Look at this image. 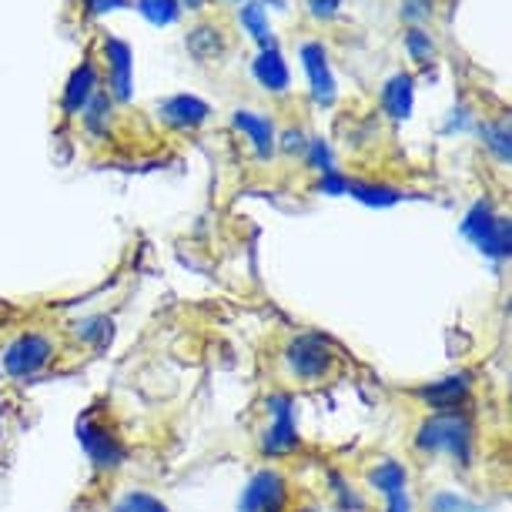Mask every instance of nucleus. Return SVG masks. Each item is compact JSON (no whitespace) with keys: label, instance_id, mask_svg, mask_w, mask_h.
I'll list each match as a JSON object with an SVG mask.
<instances>
[{"label":"nucleus","instance_id":"a878e982","mask_svg":"<svg viewBox=\"0 0 512 512\" xmlns=\"http://www.w3.org/2000/svg\"><path fill=\"white\" fill-rule=\"evenodd\" d=\"M124 0H88L91 14H104V11H114V7H121Z\"/></svg>","mask_w":512,"mask_h":512},{"label":"nucleus","instance_id":"cd10ccee","mask_svg":"<svg viewBox=\"0 0 512 512\" xmlns=\"http://www.w3.org/2000/svg\"><path fill=\"white\" fill-rule=\"evenodd\" d=\"M188 4H198V0H188Z\"/></svg>","mask_w":512,"mask_h":512},{"label":"nucleus","instance_id":"9b49d317","mask_svg":"<svg viewBox=\"0 0 512 512\" xmlns=\"http://www.w3.org/2000/svg\"><path fill=\"white\" fill-rule=\"evenodd\" d=\"M255 77L265 84L268 91H285L288 88V67L278 51H262L255 61Z\"/></svg>","mask_w":512,"mask_h":512},{"label":"nucleus","instance_id":"f3484780","mask_svg":"<svg viewBox=\"0 0 512 512\" xmlns=\"http://www.w3.org/2000/svg\"><path fill=\"white\" fill-rule=\"evenodd\" d=\"M492 225H496V215H492V208L476 205V208H472L469 215H466V221H462V231H466V235L479 245V241L489 235V228H492Z\"/></svg>","mask_w":512,"mask_h":512},{"label":"nucleus","instance_id":"f8f14e48","mask_svg":"<svg viewBox=\"0 0 512 512\" xmlns=\"http://www.w3.org/2000/svg\"><path fill=\"white\" fill-rule=\"evenodd\" d=\"M466 389H469V379L456 375V379H446V382L432 385V389H422V399L436 405L439 412H446V409H452V405L466 402Z\"/></svg>","mask_w":512,"mask_h":512},{"label":"nucleus","instance_id":"39448f33","mask_svg":"<svg viewBox=\"0 0 512 512\" xmlns=\"http://www.w3.org/2000/svg\"><path fill=\"white\" fill-rule=\"evenodd\" d=\"M302 61H305L308 81H312V91H315L318 104H332L335 101V81H332V71H328V57L322 51V44L308 41L302 47Z\"/></svg>","mask_w":512,"mask_h":512},{"label":"nucleus","instance_id":"ddd939ff","mask_svg":"<svg viewBox=\"0 0 512 512\" xmlns=\"http://www.w3.org/2000/svg\"><path fill=\"white\" fill-rule=\"evenodd\" d=\"M235 124H238L241 131L248 134L251 141H255V148H258V154H262V158H268V154H272L275 128H272V124H268L265 118H258V114L241 111V114H235Z\"/></svg>","mask_w":512,"mask_h":512},{"label":"nucleus","instance_id":"4468645a","mask_svg":"<svg viewBox=\"0 0 512 512\" xmlns=\"http://www.w3.org/2000/svg\"><path fill=\"white\" fill-rule=\"evenodd\" d=\"M241 21H245L248 34L255 37L265 51H275V37H272V27H268V17H265L262 4H245V7H241Z\"/></svg>","mask_w":512,"mask_h":512},{"label":"nucleus","instance_id":"dca6fc26","mask_svg":"<svg viewBox=\"0 0 512 512\" xmlns=\"http://www.w3.org/2000/svg\"><path fill=\"white\" fill-rule=\"evenodd\" d=\"M479 248L492 258H509V221L496 218V225H492L489 235L479 241Z\"/></svg>","mask_w":512,"mask_h":512},{"label":"nucleus","instance_id":"bb28decb","mask_svg":"<svg viewBox=\"0 0 512 512\" xmlns=\"http://www.w3.org/2000/svg\"><path fill=\"white\" fill-rule=\"evenodd\" d=\"M322 188H325V191H335V195H338V191H345V181L338 178V175H325Z\"/></svg>","mask_w":512,"mask_h":512},{"label":"nucleus","instance_id":"f03ea898","mask_svg":"<svg viewBox=\"0 0 512 512\" xmlns=\"http://www.w3.org/2000/svg\"><path fill=\"white\" fill-rule=\"evenodd\" d=\"M54 359V342L44 332L17 335L4 352V369L14 379H27V375L41 372L47 362Z\"/></svg>","mask_w":512,"mask_h":512},{"label":"nucleus","instance_id":"5701e85b","mask_svg":"<svg viewBox=\"0 0 512 512\" xmlns=\"http://www.w3.org/2000/svg\"><path fill=\"white\" fill-rule=\"evenodd\" d=\"M121 512H168V509H164L154 496H148V492H134V496H128V502L121 506Z\"/></svg>","mask_w":512,"mask_h":512},{"label":"nucleus","instance_id":"a211bd4d","mask_svg":"<svg viewBox=\"0 0 512 512\" xmlns=\"http://www.w3.org/2000/svg\"><path fill=\"white\" fill-rule=\"evenodd\" d=\"M138 4H141V14L158 27L178 21V0H138Z\"/></svg>","mask_w":512,"mask_h":512},{"label":"nucleus","instance_id":"20e7f679","mask_svg":"<svg viewBox=\"0 0 512 512\" xmlns=\"http://www.w3.org/2000/svg\"><path fill=\"white\" fill-rule=\"evenodd\" d=\"M285 502H288V486L282 472L262 469L248 482L245 496H241V512H285Z\"/></svg>","mask_w":512,"mask_h":512},{"label":"nucleus","instance_id":"393cba45","mask_svg":"<svg viewBox=\"0 0 512 512\" xmlns=\"http://www.w3.org/2000/svg\"><path fill=\"white\" fill-rule=\"evenodd\" d=\"M338 7H342V0H308V11H312L318 21H328V17H335Z\"/></svg>","mask_w":512,"mask_h":512},{"label":"nucleus","instance_id":"b1692460","mask_svg":"<svg viewBox=\"0 0 512 512\" xmlns=\"http://www.w3.org/2000/svg\"><path fill=\"white\" fill-rule=\"evenodd\" d=\"M429 7H432V0H402V14L409 24H422L425 17H429Z\"/></svg>","mask_w":512,"mask_h":512},{"label":"nucleus","instance_id":"aec40b11","mask_svg":"<svg viewBox=\"0 0 512 512\" xmlns=\"http://www.w3.org/2000/svg\"><path fill=\"white\" fill-rule=\"evenodd\" d=\"M108 114H111V98H104V94H91L88 101V128L94 134H101L108 128Z\"/></svg>","mask_w":512,"mask_h":512},{"label":"nucleus","instance_id":"412c9836","mask_svg":"<svg viewBox=\"0 0 512 512\" xmlns=\"http://www.w3.org/2000/svg\"><path fill=\"white\" fill-rule=\"evenodd\" d=\"M405 44H409V54L419 57V61H432V57H436V44H432L429 34H422V31H409Z\"/></svg>","mask_w":512,"mask_h":512},{"label":"nucleus","instance_id":"423d86ee","mask_svg":"<svg viewBox=\"0 0 512 512\" xmlns=\"http://www.w3.org/2000/svg\"><path fill=\"white\" fill-rule=\"evenodd\" d=\"M81 436H84V449H88V456L98 462V466H114V462H121V442L114 439V432L108 425H98V422H84L81 425Z\"/></svg>","mask_w":512,"mask_h":512},{"label":"nucleus","instance_id":"6e6552de","mask_svg":"<svg viewBox=\"0 0 512 512\" xmlns=\"http://www.w3.org/2000/svg\"><path fill=\"white\" fill-rule=\"evenodd\" d=\"M108 64H111V91L118 101H131V51L121 37H108Z\"/></svg>","mask_w":512,"mask_h":512},{"label":"nucleus","instance_id":"7ed1b4c3","mask_svg":"<svg viewBox=\"0 0 512 512\" xmlns=\"http://www.w3.org/2000/svg\"><path fill=\"white\" fill-rule=\"evenodd\" d=\"M419 442L425 449L436 452H452V456H466L469 452V422L462 415L439 412L436 419H429V425L422 429Z\"/></svg>","mask_w":512,"mask_h":512},{"label":"nucleus","instance_id":"2eb2a0df","mask_svg":"<svg viewBox=\"0 0 512 512\" xmlns=\"http://www.w3.org/2000/svg\"><path fill=\"white\" fill-rule=\"evenodd\" d=\"M188 44L195 57H218L225 51V37H221L215 27H198V31L188 37Z\"/></svg>","mask_w":512,"mask_h":512},{"label":"nucleus","instance_id":"1a4fd4ad","mask_svg":"<svg viewBox=\"0 0 512 512\" xmlns=\"http://www.w3.org/2000/svg\"><path fill=\"white\" fill-rule=\"evenodd\" d=\"M94 84H98V71H94L91 61H84L71 74V81H67V88H64V111H81L84 104L91 101Z\"/></svg>","mask_w":512,"mask_h":512},{"label":"nucleus","instance_id":"f257e3e1","mask_svg":"<svg viewBox=\"0 0 512 512\" xmlns=\"http://www.w3.org/2000/svg\"><path fill=\"white\" fill-rule=\"evenodd\" d=\"M285 369L295 375L298 382H322L325 375H332L335 369V355L332 349L315 335H298L288 342L285 349Z\"/></svg>","mask_w":512,"mask_h":512},{"label":"nucleus","instance_id":"9d476101","mask_svg":"<svg viewBox=\"0 0 512 512\" xmlns=\"http://www.w3.org/2000/svg\"><path fill=\"white\" fill-rule=\"evenodd\" d=\"M382 104L392 118L405 121L412 114V77L409 74H395L389 84L382 88Z\"/></svg>","mask_w":512,"mask_h":512},{"label":"nucleus","instance_id":"0eeeda50","mask_svg":"<svg viewBox=\"0 0 512 512\" xmlns=\"http://www.w3.org/2000/svg\"><path fill=\"white\" fill-rule=\"evenodd\" d=\"M161 118L171 128H198L208 118V104L201 98H191V94H178V98L161 104Z\"/></svg>","mask_w":512,"mask_h":512},{"label":"nucleus","instance_id":"6ab92c4d","mask_svg":"<svg viewBox=\"0 0 512 512\" xmlns=\"http://www.w3.org/2000/svg\"><path fill=\"white\" fill-rule=\"evenodd\" d=\"M352 195L359 198V201H365V205H372V208H385V205H392V201H399V191L372 188V185H355Z\"/></svg>","mask_w":512,"mask_h":512},{"label":"nucleus","instance_id":"4be33fe9","mask_svg":"<svg viewBox=\"0 0 512 512\" xmlns=\"http://www.w3.org/2000/svg\"><path fill=\"white\" fill-rule=\"evenodd\" d=\"M486 141L496 148L502 161H509V128L506 124H486Z\"/></svg>","mask_w":512,"mask_h":512}]
</instances>
